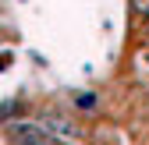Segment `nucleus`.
<instances>
[{
  "mask_svg": "<svg viewBox=\"0 0 149 145\" xmlns=\"http://www.w3.org/2000/svg\"><path fill=\"white\" fill-rule=\"evenodd\" d=\"M78 106H82V110H96V96H92V92L78 96Z\"/></svg>",
  "mask_w": 149,
  "mask_h": 145,
  "instance_id": "nucleus-3",
  "label": "nucleus"
},
{
  "mask_svg": "<svg viewBox=\"0 0 149 145\" xmlns=\"http://www.w3.org/2000/svg\"><path fill=\"white\" fill-rule=\"evenodd\" d=\"M132 4H135V7H139V11H142L146 18H149V0H132Z\"/></svg>",
  "mask_w": 149,
  "mask_h": 145,
  "instance_id": "nucleus-4",
  "label": "nucleus"
},
{
  "mask_svg": "<svg viewBox=\"0 0 149 145\" xmlns=\"http://www.w3.org/2000/svg\"><path fill=\"white\" fill-rule=\"evenodd\" d=\"M7 135H11V145H53L46 131L36 128V124H11Z\"/></svg>",
  "mask_w": 149,
  "mask_h": 145,
  "instance_id": "nucleus-2",
  "label": "nucleus"
},
{
  "mask_svg": "<svg viewBox=\"0 0 149 145\" xmlns=\"http://www.w3.org/2000/svg\"><path fill=\"white\" fill-rule=\"evenodd\" d=\"M43 131H46V138H57V142H68V145H82L78 124L71 117H64V113H46L43 117Z\"/></svg>",
  "mask_w": 149,
  "mask_h": 145,
  "instance_id": "nucleus-1",
  "label": "nucleus"
}]
</instances>
